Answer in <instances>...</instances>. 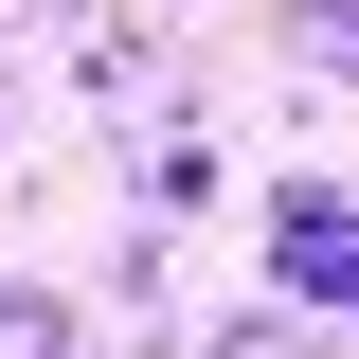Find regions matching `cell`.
<instances>
[{
	"instance_id": "6da1fadb",
	"label": "cell",
	"mask_w": 359,
	"mask_h": 359,
	"mask_svg": "<svg viewBox=\"0 0 359 359\" xmlns=\"http://www.w3.org/2000/svg\"><path fill=\"white\" fill-rule=\"evenodd\" d=\"M252 269L287 287V306H323V323H359V198H341V180H287V198L252 216Z\"/></svg>"
},
{
	"instance_id": "7a4b0ae2",
	"label": "cell",
	"mask_w": 359,
	"mask_h": 359,
	"mask_svg": "<svg viewBox=\"0 0 359 359\" xmlns=\"http://www.w3.org/2000/svg\"><path fill=\"white\" fill-rule=\"evenodd\" d=\"M0 359H90V323L54 306V287H18V269H0Z\"/></svg>"
},
{
	"instance_id": "3957f363",
	"label": "cell",
	"mask_w": 359,
	"mask_h": 359,
	"mask_svg": "<svg viewBox=\"0 0 359 359\" xmlns=\"http://www.w3.org/2000/svg\"><path fill=\"white\" fill-rule=\"evenodd\" d=\"M287 54H306V72H359V0H306V18H287Z\"/></svg>"
}]
</instances>
